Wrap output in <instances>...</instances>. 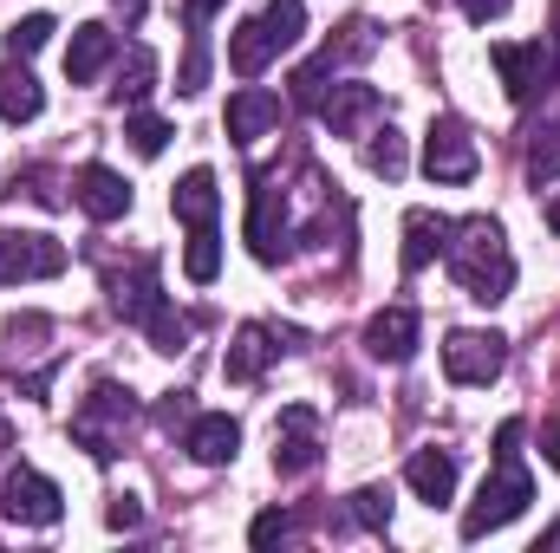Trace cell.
I'll use <instances>...</instances> for the list:
<instances>
[{
    "instance_id": "obj_1",
    "label": "cell",
    "mask_w": 560,
    "mask_h": 553,
    "mask_svg": "<svg viewBox=\"0 0 560 553\" xmlns=\"http://www.w3.org/2000/svg\"><path fill=\"white\" fill-rule=\"evenodd\" d=\"M443 261H450L456 286H463L476 306H495V299H509V286H515V255H509V235H502V222H489V215L450 222Z\"/></svg>"
},
{
    "instance_id": "obj_2",
    "label": "cell",
    "mask_w": 560,
    "mask_h": 553,
    "mask_svg": "<svg viewBox=\"0 0 560 553\" xmlns=\"http://www.w3.org/2000/svg\"><path fill=\"white\" fill-rule=\"evenodd\" d=\"M528 502H535V475L522 469V456H495V475L476 489V502L463 515V541H482V534L509 528L515 515H528Z\"/></svg>"
},
{
    "instance_id": "obj_3",
    "label": "cell",
    "mask_w": 560,
    "mask_h": 553,
    "mask_svg": "<svg viewBox=\"0 0 560 553\" xmlns=\"http://www.w3.org/2000/svg\"><path fill=\"white\" fill-rule=\"evenodd\" d=\"M131 416H138V398H131L125 385H98V391L72 411V436H79V443L105 462V456H118V443H125Z\"/></svg>"
},
{
    "instance_id": "obj_4",
    "label": "cell",
    "mask_w": 560,
    "mask_h": 553,
    "mask_svg": "<svg viewBox=\"0 0 560 553\" xmlns=\"http://www.w3.org/2000/svg\"><path fill=\"white\" fill-rule=\"evenodd\" d=\"M489 59H495L502 92H509L515 105H535V98L555 85V46H548V39H502V46H489Z\"/></svg>"
},
{
    "instance_id": "obj_5",
    "label": "cell",
    "mask_w": 560,
    "mask_h": 553,
    "mask_svg": "<svg viewBox=\"0 0 560 553\" xmlns=\"http://www.w3.org/2000/svg\"><path fill=\"white\" fill-rule=\"evenodd\" d=\"M509 365V339L502 332H450L443 339V378L450 385H495Z\"/></svg>"
},
{
    "instance_id": "obj_6",
    "label": "cell",
    "mask_w": 560,
    "mask_h": 553,
    "mask_svg": "<svg viewBox=\"0 0 560 553\" xmlns=\"http://www.w3.org/2000/svg\"><path fill=\"white\" fill-rule=\"evenodd\" d=\"M66 274V242L33 235V228H0V286Z\"/></svg>"
},
{
    "instance_id": "obj_7",
    "label": "cell",
    "mask_w": 560,
    "mask_h": 553,
    "mask_svg": "<svg viewBox=\"0 0 560 553\" xmlns=\"http://www.w3.org/2000/svg\"><path fill=\"white\" fill-rule=\"evenodd\" d=\"M476 163L482 156H476V138L463 118H430V131H423V176L430 183H469Z\"/></svg>"
},
{
    "instance_id": "obj_8",
    "label": "cell",
    "mask_w": 560,
    "mask_h": 553,
    "mask_svg": "<svg viewBox=\"0 0 560 553\" xmlns=\"http://www.w3.org/2000/svg\"><path fill=\"white\" fill-rule=\"evenodd\" d=\"M0 508H7V521H20V528H52V521L66 515V495H59V482H46L39 469H13L7 489H0Z\"/></svg>"
},
{
    "instance_id": "obj_9",
    "label": "cell",
    "mask_w": 560,
    "mask_h": 553,
    "mask_svg": "<svg viewBox=\"0 0 560 553\" xmlns=\"http://www.w3.org/2000/svg\"><path fill=\"white\" fill-rule=\"evenodd\" d=\"M72 202H79L92 222H125V215H131V183H125L118 169H105V163H85V169L72 176Z\"/></svg>"
},
{
    "instance_id": "obj_10",
    "label": "cell",
    "mask_w": 560,
    "mask_h": 553,
    "mask_svg": "<svg viewBox=\"0 0 560 553\" xmlns=\"http://www.w3.org/2000/svg\"><path fill=\"white\" fill-rule=\"evenodd\" d=\"M418 332H423L418 306H385V313H372V326H365V352L385 358V365H411Z\"/></svg>"
},
{
    "instance_id": "obj_11",
    "label": "cell",
    "mask_w": 560,
    "mask_h": 553,
    "mask_svg": "<svg viewBox=\"0 0 560 553\" xmlns=\"http://www.w3.org/2000/svg\"><path fill=\"white\" fill-rule=\"evenodd\" d=\"M183 449H189L202 469H222V462H235V449H242V423H235L229 411L189 416V430H183Z\"/></svg>"
},
{
    "instance_id": "obj_12",
    "label": "cell",
    "mask_w": 560,
    "mask_h": 553,
    "mask_svg": "<svg viewBox=\"0 0 560 553\" xmlns=\"http://www.w3.org/2000/svg\"><path fill=\"white\" fill-rule=\"evenodd\" d=\"M319 462V436H313V411L306 404H287L275 430V469L280 475H306Z\"/></svg>"
},
{
    "instance_id": "obj_13",
    "label": "cell",
    "mask_w": 560,
    "mask_h": 553,
    "mask_svg": "<svg viewBox=\"0 0 560 553\" xmlns=\"http://www.w3.org/2000/svg\"><path fill=\"white\" fill-rule=\"evenodd\" d=\"M378 111H385L378 85H359V79H352V85H332V98L319 105V118H326V131H332V138H359Z\"/></svg>"
},
{
    "instance_id": "obj_14",
    "label": "cell",
    "mask_w": 560,
    "mask_h": 553,
    "mask_svg": "<svg viewBox=\"0 0 560 553\" xmlns=\"http://www.w3.org/2000/svg\"><path fill=\"white\" fill-rule=\"evenodd\" d=\"M248 248H255V261H268V268L287 255V209H280L275 183L255 189V209H248Z\"/></svg>"
},
{
    "instance_id": "obj_15",
    "label": "cell",
    "mask_w": 560,
    "mask_h": 553,
    "mask_svg": "<svg viewBox=\"0 0 560 553\" xmlns=\"http://www.w3.org/2000/svg\"><path fill=\"white\" fill-rule=\"evenodd\" d=\"M112 59H118V33L98 26V20H85V26L72 33V46H66V79H72V85H92Z\"/></svg>"
},
{
    "instance_id": "obj_16",
    "label": "cell",
    "mask_w": 560,
    "mask_h": 553,
    "mask_svg": "<svg viewBox=\"0 0 560 553\" xmlns=\"http://www.w3.org/2000/svg\"><path fill=\"white\" fill-rule=\"evenodd\" d=\"M170 209L183 228H209L222 215V189H215V169H189L176 189H170Z\"/></svg>"
},
{
    "instance_id": "obj_17",
    "label": "cell",
    "mask_w": 560,
    "mask_h": 553,
    "mask_svg": "<svg viewBox=\"0 0 560 553\" xmlns=\"http://www.w3.org/2000/svg\"><path fill=\"white\" fill-rule=\"evenodd\" d=\"M275 125H280V98H275V92H261V85H242V92L229 98V138H235V143L268 138Z\"/></svg>"
},
{
    "instance_id": "obj_18",
    "label": "cell",
    "mask_w": 560,
    "mask_h": 553,
    "mask_svg": "<svg viewBox=\"0 0 560 553\" xmlns=\"http://www.w3.org/2000/svg\"><path fill=\"white\" fill-rule=\"evenodd\" d=\"M280 345H275V332L268 326H242L235 332V345H229V358H222V378L229 385H255L261 372H268V358H275Z\"/></svg>"
},
{
    "instance_id": "obj_19",
    "label": "cell",
    "mask_w": 560,
    "mask_h": 553,
    "mask_svg": "<svg viewBox=\"0 0 560 553\" xmlns=\"http://www.w3.org/2000/svg\"><path fill=\"white\" fill-rule=\"evenodd\" d=\"M405 482L418 489L430 508H443V502L456 495V456H450V449H418V456L405 462Z\"/></svg>"
},
{
    "instance_id": "obj_20",
    "label": "cell",
    "mask_w": 560,
    "mask_h": 553,
    "mask_svg": "<svg viewBox=\"0 0 560 553\" xmlns=\"http://www.w3.org/2000/svg\"><path fill=\"white\" fill-rule=\"evenodd\" d=\"M443 242H450V222L430 215V209H411L405 215V274H423L443 255Z\"/></svg>"
},
{
    "instance_id": "obj_21",
    "label": "cell",
    "mask_w": 560,
    "mask_h": 553,
    "mask_svg": "<svg viewBox=\"0 0 560 553\" xmlns=\"http://www.w3.org/2000/svg\"><path fill=\"white\" fill-rule=\"evenodd\" d=\"M39 111H46L39 79H33L26 66H0V118H7V125H33Z\"/></svg>"
},
{
    "instance_id": "obj_22",
    "label": "cell",
    "mask_w": 560,
    "mask_h": 553,
    "mask_svg": "<svg viewBox=\"0 0 560 553\" xmlns=\"http://www.w3.org/2000/svg\"><path fill=\"white\" fill-rule=\"evenodd\" d=\"M275 52L280 46H275V33H268V20H242V26L229 33V66H235L242 79H261Z\"/></svg>"
},
{
    "instance_id": "obj_23",
    "label": "cell",
    "mask_w": 560,
    "mask_h": 553,
    "mask_svg": "<svg viewBox=\"0 0 560 553\" xmlns=\"http://www.w3.org/2000/svg\"><path fill=\"white\" fill-rule=\"evenodd\" d=\"M183 274L196 280V286H209V280L222 274V235H215V222H209V228H189V248H183Z\"/></svg>"
},
{
    "instance_id": "obj_24",
    "label": "cell",
    "mask_w": 560,
    "mask_h": 553,
    "mask_svg": "<svg viewBox=\"0 0 560 553\" xmlns=\"http://www.w3.org/2000/svg\"><path fill=\"white\" fill-rule=\"evenodd\" d=\"M150 79H156V52H150V46H131L125 66H118V85H112V92H118L125 105H138L143 92H150Z\"/></svg>"
},
{
    "instance_id": "obj_25",
    "label": "cell",
    "mask_w": 560,
    "mask_h": 553,
    "mask_svg": "<svg viewBox=\"0 0 560 553\" xmlns=\"http://www.w3.org/2000/svg\"><path fill=\"white\" fill-rule=\"evenodd\" d=\"M125 138H131L138 156H163V143L176 138V131H170V118H156V111H131V118H125Z\"/></svg>"
},
{
    "instance_id": "obj_26",
    "label": "cell",
    "mask_w": 560,
    "mask_h": 553,
    "mask_svg": "<svg viewBox=\"0 0 560 553\" xmlns=\"http://www.w3.org/2000/svg\"><path fill=\"white\" fill-rule=\"evenodd\" d=\"M268 33H275V46L287 52V46H300V33H306V0H268Z\"/></svg>"
},
{
    "instance_id": "obj_27",
    "label": "cell",
    "mask_w": 560,
    "mask_h": 553,
    "mask_svg": "<svg viewBox=\"0 0 560 553\" xmlns=\"http://www.w3.org/2000/svg\"><path fill=\"white\" fill-rule=\"evenodd\" d=\"M46 39H52V13H26V20L7 26V52H13V59H33Z\"/></svg>"
},
{
    "instance_id": "obj_28",
    "label": "cell",
    "mask_w": 560,
    "mask_h": 553,
    "mask_svg": "<svg viewBox=\"0 0 560 553\" xmlns=\"http://www.w3.org/2000/svg\"><path fill=\"white\" fill-rule=\"evenodd\" d=\"M365 163L378 169V176H405V138L385 125V131H372V143H365Z\"/></svg>"
},
{
    "instance_id": "obj_29",
    "label": "cell",
    "mask_w": 560,
    "mask_h": 553,
    "mask_svg": "<svg viewBox=\"0 0 560 553\" xmlns=\"http://www.w3.org/2000/svg\"><path fill=\"white\" fill-rule=\"evenodd\" d=\"M528 176H535V183H555L560 176V125L535 131V143H528Z\"/></svg>"
},
{
    "instance_id": "obj_30",
    "label": "cell",
    "mask_w": 560,
    "mask_h": 553,
    "mask_svg": "<svg viewBox=\"0 0 560 553\" xmlns=\"http://www.w3.org/2000/svg\"><path fill=\"white\" fill-rule=\"evenodd\" d=\"M202 85H209V39H202V26H196V33H189V52H183V72H176V92L196 98Z\"/></svg>"
},
{
    "instance_id": "obj_31",
    "label": "cell",
    "mask_w": 560,
    "mask_h": 553,
    "mask_svg": "<svg viewBox=\"0 0 560 553\" xmlns=\"http://www.w3.org/2000/svg\"><path fill=\"white\" fill-rule=\"evenodd\" d=\"M352 521L372 528V534H385L392 528V489H359L352 495Z\"/></svg>"
},
{
    "instance_id": "obj_32",
    "label": "cell",
    "mask_w": 560,
    "mask_h": 553,
    "mask_svg": "<svg viewBox=\"0 0 560 553\" xmlns=\"http://www.w3.org/2000/svg\"><path fill=\"white\" fill-rule=\"evenodd\" d=\"M287 534H293V515H280V508L255 515V528H248V541H255V548H275V541H287Z\"/></svg>"
},
{
    "instance_id": "obj_33",
    "label": "cell",
    "mask_w": 560,
    "mask_h": 553,
    "mask_svg": "<svg viewBox=\"0 0 560 553\" xmlns=\"http://www.w3.org/2000/svg\"><path fill=\"white\" fill-rule=\"evenodd\" d=\"M456 7H463V20H476V26H489V20H502V13H509L515 0H456Z\"/></svg>"
},
{
    "instance_id": "obj_34",
    "label": "cell",
    "mask_w": 560,
    "mask_h": 553,
    "mask_svg": "<svg viewBox=\"0 0 560 553\" xmlns=\"http://www.w3.org/2000/svg\"><path fill=\"white\" fill-rule=\"evenodd\" d=\"M105 521H112V528H138V521H143L138 495H118V502H112V515H105Z\"/></svg>"
},
{
    "instance_id": "obj_35",
    "label": "cell",
    "mask_w": 560,
    "mask_h": 553,
    "mask_svg": "<svg viewBox=\"0 0 560 553\" xmlns=\"http://www.w3.org/2000/svg\"><path fill=\"white\" fill-rule=\"evenodd\" d=\"M215 7H229V0H183V13H189V26H202Z\"/></svg>"
},
{
    "instance_id": "obj_36",
    "label": "cell",
    "mask_w": 560,
    "mask_h": 553,
    "mask_svg": "<svg viewBox=\"0 0 560 553\" xmlns=\"http://www.w3.org/2000/svg\"><path fill=\"white\" fill-rule=\"evenodd\" d=\"M548 228H555V235H560V196H555V202H548Z\"/></svg>"
},
{
    "instance_id": "obj_37",
    "label": "cell",
    "mask_w": 560,
    "mask_h": 553,
    "mask_svg": "<svg viewBox=\"0 0 560 553\" xmlns=\"http://www.w3.org/2000/svg\"><path fill=\"white\" fill-rule=\"evenodd\" d=\"M118 7H125V20H138L143 13V0H118Z\"/></svg>"
},
{
    "instance_id": "obj_38",
    "label": "cell",
    "mask_w": 560,
    "mask_h": 553,
    "mask_svg": "<svg viewBox=\"0 0 560 553\" xmlns=\"http://www.w3.org/2000/svg\"><path fill=\"white\" fill-rule=\"evenodd\" d=\"M541 548H560V528H548V534H541Z\"/></svg>"
}]
</instances>
